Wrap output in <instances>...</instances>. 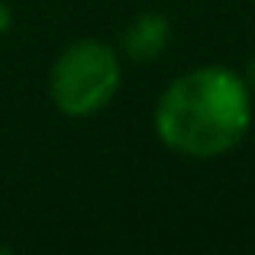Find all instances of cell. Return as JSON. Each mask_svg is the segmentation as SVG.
<instances>
[{"mask_svg": "<svg viewBox=\"0 0 255 255\" xmlns=\"http://www.w3.org/2000/svg\"><path fill=\"white\" fill-rule=\"evenodd\" d=\"M10 26H13V10H10V3H6V0H0V36H6V32H10Z\"/></svg>", "mask_w": 255, "mask_h": 255, "instance_id": "cell-4", "label": "cell"}, {"mask_svg": "<svg viewBox=\"0 0 255 255\" xmlns=\"http://www.w3.org/2000/svg\"><path fill=\"white\" fill-rule=\"evenodd\" d=\"M171 42V23L162 13H139L129 26H126L123 39H120V49L126 58L132 62H152L158 58Z\"/></svg>", "mask_w": 255, "mask_h": 255, "instance_id": "cell-3", "label": "cell"}, {"mask_svg": "<svg viewBox=\"0 0 255 255\" xmlns=\"http://www.w3.org/2000/svg\"><path fill=\"white\" fill-rule=\"evenodd\" d=\"M243 78H246V84H249V91L255 94V58L246 65V75H243Z\"/></svg>", "mask_w": 255, "mask_h": 255, "instance_id": "cell-5", "label": "cell"}, {"mask_svg": "<svg viewBox=\"0 0 255 255\" xmlns=\"http://www.w3.org/2000/svg\"><path fill=\"white\" fill-rule=\"evenodd\" d=\"M123 84V62L113 45L100 39H78L65 45L49 71V97L65 117L100 113Z\"/></svg>", "mask_w": 255, "mask_h": 255, "instance_id": "cell-2", "label": "cell"}, {"mask_svg": "<svg viewBox=\"0 0 255 255\" xmlns=\"http://www.w3.org/2000/svg\"><path fill=\"white\" fill-rule=\"evenodd\" d=\"M162 145L187 158H220L233 152L252 126V91L226 65H200L171 81L155 104Z\"/></svg>", "mask_w": 255, "mask_h": 255, "instance_id": "cell-1", "label": "cell"}]
</instances>
